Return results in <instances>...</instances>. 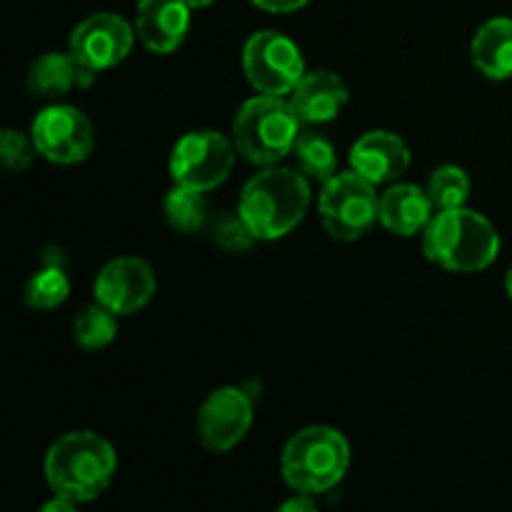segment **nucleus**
Masks as SVG:
<instances>
[{"mask_svg":"<svg viewBox=\"0 0 512 512\" xmlns=\"http://www.w3.org/2000/svg\"><path fill=\"white\" fill-rule=\"evenodd\" d=\"M428 260L453 273H478L490 268L500 253V235L485 215L450 208L433 215L423 235Z\"/></svg>","mask_w":512,"mask_h":512,"instance_id":"nucleus-1","label":"nucleus"},{"mask_svg":"<svg viewBox=\"0 0 512 512\" xmlns=\"http://www.w3.org/2000/svg\"><path fill=\"white\" fill-rule=\"evenodd\" d=\"M118 458L113 445L100 435L78 430L55 440L45 458V478L55 495L75 503L95 500L113 480Z\"/></svg>","mask_w":512,"mask_h":512,"instance_id":"nucleus-2","label":"nucleus"},{"mask_svg":"<svg viewBox=\"0 0 512 512\" xmlns=\"http://www.w3.org/2000/svg\"><path fill=\"white\" fill-rule=\"evenodd\" d=\"M310 203L308 178L290 168H268L253 175L240 193L238 213L260 240L288 235Z\"/></svg>","mask_w":512,"mask_h":512,"instance_id":"nucleus-3","label":"nucleus"},{"mask_svg":"<svg viewBox=\"0 0 512 512\" xmlns=\"http://www.w3.org/2000/svg\"><path fill=\"white\" fill-rule=\"evenodd\" d=\"M350 445L343 433L325 425H310L288 440L280 460L285 483L298 493L320 495L348 473Z\"/></svg>","mask_w":512,"mask_h":512,"instance_id":"nucleus-4","label":"nucleus"},{"mask_svg":"<svg viewBox=\"0 0 512 512\" xmlns=\"http://www.w3.org/2000/svg\"><path fill=\"white\" fill-rule=\"evenodd\" d=\"M300 123L290 100L283 95H258L243 103L233 123V143L245 160L255 165H275L293 153Z\"/></svg>","mask_w":512,"mask_h":512,"instance_id":"nucleus-5","label":"nucleus"},{"mask_svg":"<svg viewBox=\"0 0 512 512\" xmlns=\"http://www.w3.org/2000/svg\"><path fill=\"white\" fill-rule=\"evenodd\" d=\"M318 213L325 230L335 240L350 243L363 238L373 228L380 213V198L373 183L355 170L335 173L320 190Z\"/></svg>","mask_w":512,"mask_h":512,"instance_id":"nucleus-6","label":"nucleus"},{"mask_svg":"<svg viewBox=\"0 0 512 512\" xmlns=\"http://www.w3.org/2000/svg\"><path fill=\"white\" fill-rule=\"evenodd\" d=\"M235 150V143H230L225 135L215 130H195L175 143L170 155V175L175 185L208 193L228 180Z\"/></svg>","mask_w":512,"mask_h":512,"instance_id":"nucleus-7","label":"nucleus"},{"mask_svg":"<svg viewBox=\"0 0 512 512\" xmlns=\"http://www.w3.org/2000/svg\"><path fill=\"white\" fill-rule=\"evenodd\" d=\"M243 70L260 93L285 95L300 83L305 63L293 40L275 30H258L243 48Z\"/></svg>","mask_w":512,"mask_h":512,"instance_id":"nucleus-8","label":"nucleus"},{"mask_svg":"<svg viewBox=\"0 0 512 512\" xmlns=\"http://www.w3.org/2000/svg\"><path fill=\"white\" fill-rule=\"evenodd\" d=\"M35 148L43 158L60 165L83 163L93 153V125L73 105H50L40 110L30 128Z\"/></svg>","mask_w":512,"mask_h":512,"instance_id":"nucleus-9","label":"nucleus"},{"mask_svg":"<svg viewBox=\"0 0 512 512\" xmlns=\"http://www.w3.org/2000/svg\"><path fill=\"white\" fill-rule=\"evenodd\" d=\"M250 425H253V400L243 388L225 385L213 390L200 405L195 435L210 453H228L248 435Z\"/></svg>","mask_w":512,"mask_h":512,"instance_id":"nucleus-10","label":"nucleus"},{"mask_svg":"<svg viewBox=\"0 0 512 512\" xmlns=\"http://www.w3.org/2000/svg\"><path fill=\"white\" fill-rule=\"evenodd\" d=\"M133 43L135 30L130 28L128 20L115 13H93L75 25L68 53L73 55L75 63L100 73L128 58Z\"/></svg>","mask_w":512,"mask_h":512,"instance_id":"nucleus-11","label":"nucleus"},{"mask_svg":"<svg viewBox=\"0 0 512 512\" xmlns=\"http://www.w3.org/2000/svg\"><path fill=\"white\" fill-rule=\"evenodd\" d=\"M155 293V273L140 258H115L95 278V303L115 315H133L150 303Z\"/></svg>","mask_w":512,"mask_h":512,"instance_id":"nucleus-12","label":"nucleus"},{"mask_svg":"<svg viewBox=\"0 0 512 512\" xmlns=\"http://www.w3.org/2000/svg\"><path fill=\"white\" fill-rule=\"evenodd\" d=\"M350 165L373 185L398 180L410 165V148L400 135L370 130L350 148Z\"/></svg>","mask_w":512,"mask_h":512,"instance_id":"nucleus-13","label":"nucleus"},{"mask_svg":"<svg viewBox=\"0 0 512 512\" xmlns=\"http://www.w3.org/2000/svg\"><path fill=\"white\" fill-rule=\"evenodd\" d=\"M190 10L185 0H140L135 33L153 53H173L188 35Z\"/></svg>","mask_w":512,"mask_h":512,"instance_id":"nucleus-14","label":"nucleus"},{"mask_svg":"<svg viewBox=\"0 0 512 512\" xmlns=\"http://www.w3.org/2000/svg\"><path fill=\"white\" fill-rule=\"evenodd\" d=\"M348 103V85L330 70L305 73L290 93V105L303 123H328Z\"/></svg>","mask_w":512,"mask_h":512,"instance_id":"nucleus-15","label":"nucleus"},{"mask_svg":"<svg viewBox=\"0 0 512 512\" xmlns=\"http://www.w3.org/2000/svg\"><path fill=\"white\" fill-rule=\"evenodd\" d=\"M433 210L435 205L430 200L428 190H420L418 185L400 183L385 190L383 198H380L378 220L390 233L410 238V235H418L420 230L428 228V223L433 220Z\"/></svg>","mask_w":512,"mask_h":512,"instance_id":"nucleus-16","label":"nucleus"},{"mask_svg":"<svg viewBox=\"0 0 512 512\" xmlns=\"http://www.w3.org/2000/svg\"><path fill=\"white\" fill-rule=\"evenodd\" d=\"M473 65L493 80H505L512 75V20L493 18L480 25L470 45Z\"/></svg>","mask_w":512,"mask_h":512,"instance_id":"nucleus-17","label":"nucleus"},{"mask_svg":"<svg viewBox=\"0 0 512 512\" xmlns=\"http://www.w3.org/2000/svg\"><path fill=\"white\" fill-rule=\"evenodd\" d=\"M73 85H80V63H75L70 53L40 55L28 70V88L35 95L58 98V95L68 93Z\"/></svg>","mask_w":512,"mask_h":512,"instance_id":"nucleus-18","label":"nucleus"},{"mask_svg":"<svg viewBox=\"0 0 512 512\" xmlns=\"http://www.w3.org/2000/svg\"><path fill=\"white\" fill-rule=\"evenodd\" d=\"M165 220L173 225L178 233H195V230L205 228L210 218L208 200L203 198L200 190L185 188V185H175L168 195H165Z\"/></svg>","mask_w":512,"mask_h":512,"instance_id":"nucleus-19","label":"nucleus"},{"mask_svg":"<svg viewBox=\"0 0 512 512\" xmlns=\"http://www.w3.org/2000/svg\"><path fill=\"white\" fill-rule=\"evenodd\" d=\"M295 160L305 178H313L318 183H328L338 173V155L333 143L318 133H303L295 140Z\"/></svg>","mask_w":512,"mask_h":512,"instance_id":"nucleus-20","label":"nucleus"},{"mask_svg":"<svg viewBox=\"0 0 512 512\" xmlns=\"http://www.w3.org/2000/svg\"><path fill=\"white\" fill-rule=\"evenodd\" d=\"M70 295V280L60 265H45L25 285V303L33 310H53Z\"/></svg>","mask_w":512,"mask_h":512,"instance_id":"nucleus-21","label":"nucleus"},{"mask_svg":"<svg viewBox=\"0 0 512 512\" xmlns=\"http://www.w3.org/2000/svg\"><path fill=\"white\" fill-rule=\"evenodd\" d=\"M115 333H118L115 313L100 303L85 308L83 313L73 320V340L85 350L105 348V345L113 343Z\"/></svg>","mask_w":512,"mask_h":512,"instance_id":"nucleus-22","label":"nucleus"},{"mask_svg":"<svg viewBox=\"0 0 512 512\" xmlns=\"http://www.w3.org/2000/svg\"><path fill=\"white\" fill-rule=\"evenodd\" d=\"M428 195L435 210L463 208L470 195V180L458 165H443L428 180Z\"/></svg>","mask_w":512,"mask_h":512,"instance_id":"nucleus-23","label":"nucleus"},{"mask_svg":"<svg viewBox=\"0 0 512 512\" xmlns=\"http://www.w3.org/2000/svg\"><path fill=\"white\" fill-rule=\"evenodd\" d=\"M210 233H213L215 243L223 250H228V253H243V250H250L255 240H258L250 233V228L245 225V220L240 218V213H220L218 218L213 220V225H210Z\"/></svg>","mask_w":512,"mask_h":512,"instance_id":"nucleus-24","label":"nucleus"},{"mask_svg":"<svg viewBox=\"0 0 512 512\" xmlns=\"http://www.w3.org/2000/svg\"><path fill=\"white\" fill-rule=\"evenodd\" d=\"M35 148L33 138H25L18 130H3V138H0V160H3V168L8 173H25V170L33 165Z\"/></svg>","mask_w":512,"mask_h":512,"instance_id":"nucleus-25","label":"nucleus"},{"mask_svg":"<svg viewBox=\"0 0 512 512\" xmlns=\"http://www.w3.org/2000/svg\"><path fill=\"white\" fill-rule=\"evenodd\" d=\"M253 3L268 13H293V10L305 8L310 0H253Z\"/></svg>","mask_w":512,"mask_h":512,"instance_id":"nucleus-26","label":"nucleus"},{"mask_svg":"<svg viewBox=\"0 0 512 512\" xmlns=\"http://www.w3.org/2000/svg\"><path fill=\"white\" fill-rule=\"evenodd\" d=\"M280 510L283 512H310V510H315V503L310 500L308 493H300L298 498H293V500H288V503L280 505Z\"/></svg>","mask_w":512,"mask_h":512,"instance_id":"nucleus-27","label":"nucleus"},{"mask_svg":"<svg viewBox=\"0 0 512 512\" xmlns=\"http://www.w3.org/2000/svg\"><path fill=\"white\" fill-rule=\"evenodd\" d=\"M75 505H80V503H75L73 498H65V495H55L53 500H50V503H45L43 508V512H70V510H75Z\"/></svg>","mask_w":512,"mask_h":512,"instance_id":"nucleus-28","label":"nucleus"},{"mask_svg":"<svg viewBox=\"0 0 512 512\" xmlns=\"http://www.w3.org/2000/svg\"><path fill=\"white\" fill-rule=\"evenodd\" d=\"M185 3H188L190 8H208V5L213 3V0H185Z\"/></svg>","mask_w":512,"mask_h":512,"instance_id":"nucleus-29","label":"nucleus"},{"mask_svg":"<svg viewBox=\"0 0 512 512\" xmlns=\"http://www.w3.org/2000/svg\"><path fill=\"white\" fill-rule=\"evenodd\" d=\"M505 288H508V295L512 298V265H510L508 275H505Z\"/></svg>","mask_w":512,"mask_h":512,"instance_id":"nucleus-30","label":"nucleus"}]
</instances>
